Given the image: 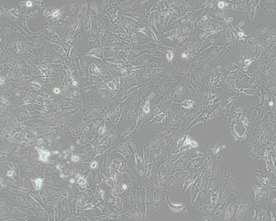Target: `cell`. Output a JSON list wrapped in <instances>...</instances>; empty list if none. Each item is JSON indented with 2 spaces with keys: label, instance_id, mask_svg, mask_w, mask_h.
Masks as SVG:
<instances>
[{
  "label": "cell",
  "instance_id": "2",
  "mask_svg": "<svg viewBox=\"0 0 276 221\" xmlns=\"http://www.w3.org/2000/svg\"><path fill=\"white\" fill-rule=\"evenodd\" d=\"M193 183L191 188V201L192 204L194 203L198 194L202 190V183L200 179V173H199V175Z\"/></svg>",
  "mask_w": 276,
  "mask_h": 221
},
{
  "label": "cell",
  "instance_id": "9",
  "mask_svg": "<svg viewBox=\"0 0 276 221\" xmlns=\"http://www.w3.org/2000/svg\"><path fill=\"white\" fill-rule=\"evenodd\" d=\"M27 5H28V6H31L32 4H31V3L30 2L28 1V2L27 3Z\"/></svg>",
  "mask_w": 276,
  "mask_h": 221
},
{
  "label": "cell",
  "instance_id": "7",
  "mask_svg": "<svg viewBox=\"0 0 276 221\" xmlns=\"http://www.w3.org/2000/svg\"><path fill=\"white\" fill-rule=\"evenodd\" d=\"M129 16H131L132 18H134L138 21H141L142 19V16H140L139 15L137 14H128Z\"/></svg>",
  "mask_w": 276,
  "mask_h": 221
},
{
  "label": "cell",
  "instance_id": "10",
  "mask_svg": "<svg viewBox=\"0 0 276 221\" xmlns=\"http://www.w3.org/2000/svg\"><path fill=\"white\" fill-rule=\"evenodd\" d=\"M8 174H9V176H11L12 175V174H13V173H12V172H11V171H9V173H8Z\"/></svg>",
  "mask_w": 276,
  "mask_h": 221
},
{
  "label": "cell",
  "instance_id": "5",
  "mask_svg": "<svg viewBox=\"0 0 276 221\" xmlns=\"http://www.w3.org/2000/svg\"><path fill=\"white\" fill-rule=\"evenodd\" d=\"M237 213V207L234 203L229 204L225 212L224 220L229 221L235 217Z\"/></svg>",
  "mask_w": 276,
  "mask_h": 221
},
{
  "label": "cell",
  "instance_id": "1",
  "mask_svg": "<svg viewBox=\"0 0 276 221\" xmlns=\"http://www.w3.org/2000/svg\"><path fill=\"white\" fill-rule=\"evenodd\" d=\"M165 199L167 209L171 214L179 215L188 214V211L184 203L181 205L174 204L170 201L168 196H165Z\"/></svg>",
  "mask_w": 276,
  "mask_h": 221
},
{
  "label": "cell",
  "instance_id": "8",
  "mask_svg": "<svg viewBox=\"0 0 276 221\" xmlns=\"http://www.w3.org/2000/svg\"><path fill=\"white\" fill-rule=\"evenodd\" d=\"M42 182V180L40 179L37 180L36 181V184L37 185V187H38L39 189H40V187L41 186Z\"/></svg>",
  "mask_w": 276,
  "mask_h": 221
},
{
  "label": "cell",
  "instance_id": "3",
  "mask_svg": "<svg viewBox=\"0 0 276 221\" xmlns=\"http://www.w3.org/2000/svg\"><path fill=\"white\" fill-rule=\"evenodd\" d=\"M209 192L206 190H201L197 197V200L194 201L193 204H194V205L197 206H198V207H199L203 205L208 203L209 201Z\"/></svg>",
  "mask_w": 276,
  "mask_h": 221
},
{
  "label": "cell",
  "instance_id": "4",
  "mask_svg": "<svg viewBox=\"0 0 276 221\" xmlns=\"http://www.w3.org/2000/svg\"><path fill=\"white\" fill-rule=\"evenodd\" d=\"M199 175L198 173H189L185 178L183 185L181 188V194H184L187 189L191 184H193Z\"/></svg>",
  "mask_w": 276,
  "mask_h": 221
},
{
  "label": "cell",
  "instance_id": "6",
  "mask_svg": "<svg viewBox=\"0 0 276 221\" xmlns=\"http://www.w3.org/2000/svg\"><path fill=\"white\" fill-rule=\"evenodd\" d=\"M49 152H48V151H47V152L44 151V152H41V157L43 161H46L47 158L49 157Z\"/></svg>",
  "mask_w": 276,
  "mask_h": 221
}]
</instances>
